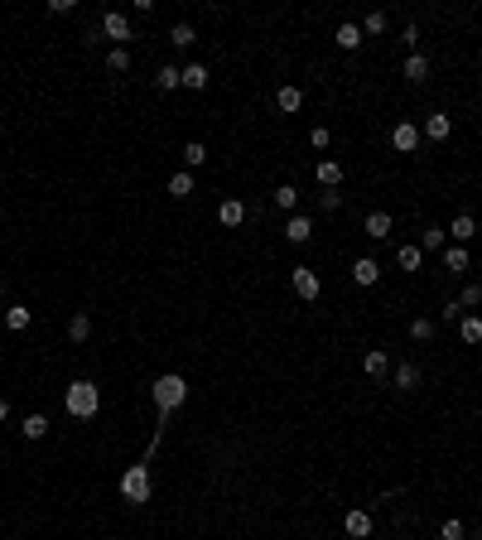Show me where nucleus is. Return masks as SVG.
Listing matches in <instances>:
<instances>
[{"mask_svg": "<svg viewBox=\"0 0 482 540\" xmlns=\"http://www.w3.org/2000/svg\"><path fill=\"white\" fill-rule=\"evenodd\" d=\"M155 87H160V92H174V87H184V68H169V63H164L160 73H155Z\"/></svg>", "mask_w": 482, "mask_h": 540, "instance_id": "nucleus-23", "label": "nucleus"}, {"mask_svg": "<svg viewBox=\"0 0 482 540\" xmlns=\"http://www.w3.org/2000/svg\"><path fill=\"white\" fill-rule=\"evenodd\" d=\"M463 536H468L463 521H444V526H439V540H463Z\"/></svg>", "mask_w": 482, "mask_h": 540, "instance_id": "nucleus-39", "label": "nucleus"}, {"mask_svg": "<svg viewBox=\"0 0 482 540\" xmlns=\"http://www.w3.org/2000/svg\"><path fill=\"white\" fill-rule=\"evenodd\" d=\"M386 367H391V357H386L381 348H372L367 357H362V372H367L372 381H381V377H386Z\"/></svg>", "mask_w": 482, "mask_h": 540, "instance_id": "nucleus-15", "label": "nucleus"}, {"mask_svg": "<svg viewBox=\"0 0 482 540\" xmlns=\"http://www.w3.org/2000/svg\"><path fill=\"white\" fill-rule=\"evenodd\" d=\"M420 135L439 145V140H449V135H454V121H449L444 111H429V116H425V126H420Z\"/></svg>", "mask_w": 482, "mask_h": 540, "instance_id": "nucleus-8", "label": "nucleus"}, {"mask_svg": "<svg viewBox=\"0 0 482 540\" xmlns=\"http://www.w3.org/2000/svg\"><path fill=\"white\" fill-rule=\"evenodd\" d=\"M473 540H482V536H473Z\"/></svg>", "mask_w": 482, "mask_h": 540, "instance_id": "nucleus-43", "label": "nucleus"}, {"mask_svg": "<svg viewBox=\"0 0 482 540\" xmlns=\"http://www.w3.org/2000/svg\"><path fill=\"white\" fill-rule=\"evenodd\" d=\"M20 430H25V439H44V434H49V415H25Z\"/></svg>", "mask_w": 482, "mask_h": 540, "instance_id": "nucleus-31", "label": "nucleus"}, {"mask_svg": "<svg viewBox=\"0 0 482 540\" xmlns=\"http://www.w3.org/2000/svg\"><path fill=\"white\" fill-rule=\"evenodd\" d=\"M420 386V362H401L396 367V391H415Z\"/></svg>", "mask_w": 482, "mask_h": 540, "instance_id": "nucleus-20", "label": "nucleus"}, {"mask_svg": "<svg viewBox=\"0 0 482 540\" xmlns=\"http://www.w3.org/2000/svg\"><path fill=\"white\" fill-rule=\"evenodd\" d=\"M150 396H155V410H160L164 420H169V415H174V410L188 401V381L179 377V372H164V377L150 386Z\"/></svg>", "mask_w": 482, "mask_h": 540, "instance_id": "nucleus-3", "label": "nucleus"}, {"mask_svg": "<svg viewBox=\"0 0 482 540\" xmlns=\"http://www.w3.org/2000/svg\"><path fill=\"white\" fill-rule=\"evenodd\" d=\"M314 174H319V184H323V189H338V184L348 179V169H343L338 160H319V169H314Z\"/></svg>", "mask_w": 482, "mask_h": 540, "instance_id": "nucleus-10", "label": "nucleus"}, {"mask_svg": "<svg viewBox=\"0 0 482 540\" xmlns=\"http://www.w3.org/2000/svg\"><path fill=\"white\" fill-rule=\"evenodd\" d=\"M391 227H396V222H391V213H367V222H362V232H367L372 242H386V237H391Z\"/></svg>", "mask_w": 482, "mask_h": 540, "instance_id": "nucleus-9", "label": "nucleus"}, {"mask_svg": "<svg viewBox=\"0 0 482 540\" xmlns=\"http://www.w3.org/2000/svg\"><path fill=\"white\" fill-rule=\"evenodd\" d=\"M362 39H367V34H362V25H338V34H333V44H338V49H362Z\"/></svg>", "mask_w": 482, "mask_h": 540, "instance_id": "nucleus-16", "label": "nucleus"}, {"mask_svg": "<svg viewBox=\"0 0 482 540\" xmlns=\"http://www.w3.org/2000/svg\"><path fill=\"white\" fill-rule=\"evenodd\" d=\"M203 164H208V145H203V140H188L184 145V169L193 174V169H203Z\"/></svg>", "mask_w": 482, "mask_h": 540, "instance_id": "nucleus-18", "label": "nucleus"}, {"mask_svg": "<svg viewBox=\"0 0 482 540\" xmlns=\"http://www.w3.org/2000/svg\"><path fill=\"white\" fill-rule=\"evenodd\" d=\"M444 246H449V232H444V227H425V232H420V251H444Z\"/></svg>", "mask_w": 482, "mask_h": 540, "instance_id": "nucleus-24", "label": "nucleus"}, {"mask_svg": "<svg viewBox=\"0 0 482 540\" xmlns=\"http://www.w3.org/2000/svg\"><path fill=\"white\" fill-rule=\"evenodd\" d=\"M401 44H410V49H415V44H420V25H405L401 29Z\"/></svg>", "mask_w": 482, "mask_h": 540, "instance_id": "nucleus-41", "label": "nucleus"}, {"mask_svg": "<svg viewBox=\"0 0 482 540\" xmlns=\"http://www.w3.org/2000/svg\"><path fill=\"white\" fill-rule=\"evenodd\" d=\"M193 39H198V34H193L188 20H179V25L169 29V44H174V49H193Z\"/></svg>", "mask_w": 482, "mask_h": 540, "instance_id": "nucleus-28", "label": "nucleus"}, {"mask_svg": "<svg viewBox=\"0 0 482 540\" xmlns=\"http://www.w3.org/2000/svg\"><path fill=\"white\" fill-rule=\"evenodd\" d=\"M63 405H68L73 420H97V410H102V391H97L92 381H68Z\"/></svg>", "mask_w": 482, "mask_h": 540, "instance_id": "nucleus-2", "label": "nucleus"}, {"mask_svg": "<svg viewBox=\"0 0 482 540\" xmlns=\"http://www.w3.org/2000/svg\"><path fill=\"white\" fill-rule=\"evenodd\" d=\"M107 73H131V49H111L107 54Z\"/></svg>", "mask_w": 482, "mask_h": 540, "instance_id": "nucleus-32", "label": "nucleus"}, {"mask_svg": "<svg viewBox=\"0 0 482 540\" xmlns=\"http://www.w3.org/2000/svg\"><path fill=\"white\" fill-rule=\"evenodd\" d=\"M449 237H454V246L473 242V237H478V222H473V217H468V213H458L454 222H449Z\"/></svg>", "mask_w": 482, "mask_h": 540, "instance_id": "nucleus-11", "label": "nucleus"}, {"mask_svg": "<svg viewBox=\"0 0 482 540\" xmlns=\"http://www.w3.org/2000/svg\"><path fill=\"white\" fill-rule=\"evenodd\" d=\"M29 324H34V314H29L25 304H10V309H5V328H10V333H25Z\"/></svg>", "mask_w": 482, "mask_h": 540, "instance_id": "nucleus-17", "label": "nucleus"}, {"mask_svg": "<svg viewBox=\"0 0 482 540\" xmlns=\"http://www.w3.org/2000/svg\"><path fill=\"white\" fill-rule=\"evenodd\" d=\"M217 222H222V227H241V222H246V203H241V198H227V203L217 208Z\"/></svg>", "mask_w": 482, "mask_h": 540, "instance_id": "nucleus-13", "label": "nucleus"}, {"mask_svg": "<svg viewBox=\"0 0 482 540\" xmlns=\"http://www.w3.org/2000/svg\"><path fill=\"white\" fill-rule=\"evenodd\" d=\"M309 237H314V217L309 213H290L285 217V242L290 246H304Z\"/></svg>", "mask_w": 482, "mask_h": 540, "instance_id": "nucleus-6", "label": "nucleus"}, {"mask_svg": "<svg viewBox=\"0 0 482 540\" xmlns=\"http://www.w3.org/2000/svg\"><path fill=\"white\" fill-rule=\"evenodd\" d=\"M444 266L449 270H468V246H444Z\"/></svg>", "mask_w": 482, "mask_h": 540, "instance_id": "nucleus-33", "label": "nucleus"}, {"mask_svg": "<svg viewBox=\"0 0 482 540\" xmlns=\"http://www.w3.org/2000/svg\"><path fill=\"white\" fill-rule=\"evenodd\" d=\"M458 338L473 343V348L482 343V319H478V314H463V319H458Z\"/></svg>", "mask_w": 482, "mask_h": 540, "instance_id": "nucleus-19", "label": "nucleus"}, {"mask_svg": "<svg viewBox=\"0 0 482 540\" xmlns=\"http://www.w3.org/2000/svg\"><path fill=\"white\" fill-rule=\"evenodd\" d=\"M420 261H425L420 246H401V251H396V266H401V270H420Z\"/></svg>", "mask_w": 482, "mask_h": 540, "instance_id": "nucleus-30", "label": "nucleus"}, {"mask_svg": "<svg viewBox=\"0 0 482 540\" xmlns=\"http://www.w3.org/2000/svg\"><path fill=\"white\" fill-rule=\"evenodd\" d=\"M193 193V174L179 169V174H169V198H188Z\"/></svg>", "mask_w": 482, "mask_h": 540, "instance_id": "nucleus-29", "label": "nucleus"}, {"mask_svg": "<svg viewBox=\"0 0 482 540\" xmlns=\"http://www.w3.org/2000/svg\"><path fill=\"white\" fill-rule=\"evenodd\" d=\"M343 531H348L352 540H367V536H372V516H367V512H348V516H343Z\"/></svg>", "mask_w": 482, "mask_h": 540, "instance_id": "nucleus-14", "label": "nucleus"}, {"mask_svg": "<svg viewBox=\"0 0 482 540\" xmlns=\"http://www.w3.org/2000/svg\"><path fill=\"white\" fill-rule=\"evenodd\" d=\"M401 78L425 82V78H429V58H425V54H410V58H405V68H401Z\"/></svg>", "mask_w": 482, "mask_h": 540, "instance_id": "nucleus-21", "label": "nucleus"}, {"mask_svg": "<svg viewBox=\"0 0 482 540\" xmlns=\"http://www.w3.org/2000/svg\"><path fill=\"white\" fill-rule=\"evenodd\" d=\"M386 29H391L386 10H372V15H367V25H362V34H386Z\"/></svg>", "mask_w": 482, "mask_h": 540, "instance_id": "nucleus-34", "label": "nucleus"}, {"mask_svg": "<svg viewBox=\"0 0 482 540\" xmlns=\"http://www.w3.org/2000/svg\"><path fill=\"white\" fill-rule=\"evenodd\" d=\"M420 140H425V135H420V126H410V121H396V131H391V145H396L401 155H415V150H420Z\"/></svg>", "mask_w": 482, "mask_h": 540, "instance_id": "nucleus-7", "label": "nucleus"}, {"mask_svg": "<svg viewBox=\"0 0 482 540\" xmlns=\"http://www.w3.org/2000/svg\"><path fill=\"white\" fill-rule=\"evenodd\" d=\"M290 285H295L299 299H319V290H323V280H319V270H314V266H295Z\"/></svg>", "mask_w": 482, "mask_h": 540, "instance_id": "nucleus-5", "label": "nucleus"}, {"mask_svg": "<svg viewBox=\"0 0 482 540\" xmlns=\"http://www.w3.org/2000/svg\"><path fill=\"white\" fill-rule=\"evenodd\" d=\"M444 319H449V324H458V319H463V304H458V299H449V304H444Z\"/></svg>", "mask_w": 482, "mask_h": 540, "instance_id": "nucleus-40", "label": "nucleus"}, {"mask_svg": "<svg viewBox=\"0 0 482 540\" xmlns=\"http://www.w3.org/2000/svg\"><path fill=\"white\" fill-rule=\"evenodd\" d=\"M270 198H275V208H280V213H295V208H299V189H295V184H280Z\"/></svg>", "mask_w": 482, "mask_h": 540, "instance_id": "nucleus-22", "label": "nucleus"}, {"mask_svg": "<svg viewBox=\"0 0 482 540\" xmlns=\"http://www.w3.org/2000/svg\"><path fill=\"white\" fill-rule=\"evenodd\" d=\"M184 87L188 92H203V87H208V68H203V63H188L184 68Z\"/></svg>", "mask_w": 482, "mask_h": 540, "instance_id": "nucleus-26", "label": "nucleus"}, {"mask_svg": "<svg viewBox=\"0 0 482 540\" xmlns=\"http://www.w3.org/2000/svg\"><path fill=\"white\" fill-rule=\"evenodd\" d=\"M352 280H357V285H376V280H381V266H376L372 256H357V261H352Z\"/></svg>", "mask_w": 482, "mask_h": 540, "instance_id": "nucleus-12", "label": "nucleus"}, {"mask_svg": "<svg viewBox=\"0 0 482 540\" xmlns=\"http://www.w3.org/2000/svg\"><path fill=\"white\" fill-rule=\"evenodd\" d=\"M102 34H107V39H116V49H126V44L135 39L131 20H126L121 10H107V15H102Z\"/></svg>", "mask_w": 482, "mask_h": 540, "instance_id": "nucleus-4", "label": "nucleus"}, {"mask_svg": "<svg viewBox=\"0 0 482 540\" xmlns=\"http://www.w3.org/2000/svg\"><path fill=\"white\" fill-rule=\"evenodd\" d=\"M5 415H10V401H5V396H0V420H5Z\"/></svg>", "mask_w": 482, "mask_h": 540, "instance_id": "nucleus-42", "label": "nucleus"}, {"mask_svg": "<svg viewBox=\"0 0 482 540\" xmlns=\"http://www.w3.org/2000/svg\"><path fill=\"white\" fill-rule=\"evenodd\" d=\"M155 444H160V434H155ZM155 444H150L145 459L131 463L126 478H121V497H126V507H145V502H150V459H155Z\"/></svg>", "mask_w": 482, "mask_h": 540, "instance_id": "nucleus-1", "label": "nucleus"}, {"mask_svg": "<svg viewBox=\"0 0 482 540\" xmlns=\"http://www.w3.org/2000/svg\"><path fill=\"white\" fill-rule=\"evenodd\" d=\"M275 107L280 111H299L304 107V92H299V87H280V92H275Z\"/></svg>", "mask_w": 482, "mask_h": 540, "instance_id": "nucleus-27", "label": "nucleus"}, {"mask_svg": "<svg viewBox=\"0 0 482 540\" xmlns=\"http://www.w3.org/2000/svg\"><path fill=\"white\" fill-rule=\"evenodd\" d=\"M309 145H314V150H328V145H333L328 126H314V131H309Z\"/></svg>", "mask_w": 482, "mask_h": 540, "instance_id": "nucleus-38", "label": "nucleus"}, {"mask_svg": "<svg viewBox=\"0 0 482 540\" xmlns=\"http://www.w3.org/2000/svg\"><path fill=\"white\" fill-rule=\"evenodd\" d=\"M458 304H463V309H478V304H482V285H478V280H473V285H463Z\"/></svg>", "mask_w": 482, "mask_h": 540, "instance_id": "nucleus-35", "label": "nucleus"}, {"mask_svg": "<svg viewBox=\"0 0 482 540\" xmlns=\"http://www.w3.org/2000/svg\"><path fill=\"white\" fill-rule=\"evenodd\" d=\"M319 208H323V213H338V208H343V193H338V189L319 193Z\"/></svg>", "mask_w": 482, "mask_h": 540, "instance_id": "nucleus-37", "label": "nucleus"}, {"mask_svg": "<svg viewBox=\"0 0 482 540\" xmlns=\"http://www.w3.org/2000/svg\"><path fill=\"white\" fill-rule=\"evenodd\" d=\"M87 333H92V314L82 309V314L68 319V338H73V343H87Z\"/></svg>", "mask_w": 482, "mask_h": 540, "instance_id": "nucleus-25", "label": "nucleus"}, {"mask_svg": "<svg viewBox=\"0 0 482 540\" xmlns=\"http://www.w3.org/2000/svg\"><path fill=\"white\" fill-rule=\"evenodd\" d=\"M410 338H415V343H429V338H434V324H429V319H410Z\"/></svg>", "mask_w": 482, "mask_h": 540, "instance_id": "nucleus-36", "label": "nucleus"}]
</instances>
